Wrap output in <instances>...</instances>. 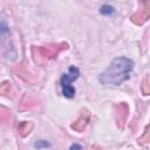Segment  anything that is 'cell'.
I'll list each match as a JSON object with an SVG mask.
<instances>
[{
	"instance_id": "obj_1",
	"label": "cell",
	"mask_w": 150,
	"mask_h": 150,
	"mask_svg": "<svg viewBox=\"0 0 150 150\" xmlns=\"http://www.w3.org/2000/svg\"><path fill=\"white\" fill-rule=\"evenodd\" d=\"M132 69V60L124 56H118L110 62L109 67L103 73L100 74L98 81L103 86H120L130 77Z\"/></svg>"
},
{
	"instance_id": "obj_2",
	"label": "cell",
	"mask_w": 150,
	"mask_h": 150,
	"mask_svg": "<svg viewBox=\"0 0 150 150\" xmlns=\"http://www.w3.org/2000/svg\"><path fill=\"white\" fill-rule=\"evenodd\" d=\"M80 70L75 66L69 67V71L67 74H63L61 76V88H62V94L67 98H71L75 95V88L73 87V82L79 79Z\"/></svg>"
},
{
	"instance_id": "obj_3",
	"label": "cell",
	"mask_w": 150,
	"mask_h": 150,
	"mask_svg": "<svg viewBox=\"0 0 150 150\" xmlns=\"http://www.w3.org/2000/svg\"><path fill=\"white\" fill-rule=\"evenodd\" d=\"M114 12H115V9H114V7L110 6V5H103V6H101V8H100V13L103 14V15H110V14H112Z\"/></svg>"
},
{
	"instance_id": "obj_4",
	"label": "cell",
	"mask_w": 150,
	"mask_h": 150,
	"mask_svg": "<svg viewBox=\"0 0 150 150\" xmlns=\"http://www.w3.org/2000/svg\"><path fill=\"white\" fill-rule=\"evenodd\" d=\"M35 146L36 148H47V146H50V144L48 142H46V141H38L35 143Z\"/></svg>"
},
{
	"instance_id": "obj_5",
	"label": "cell",
	"mask_w": 150,
	"mask_h": 150,
	"mask_svg": "<svg viewBox=\"0 0 150 150\" xmlns=\"http://www.w3.org/2000/svg\"><path fill=\"white\" fill-rule=\"evenodd\" d=\"M70 149H82V146L79 144H73V145H70Z\"/></svg>"
}]
</instances>
